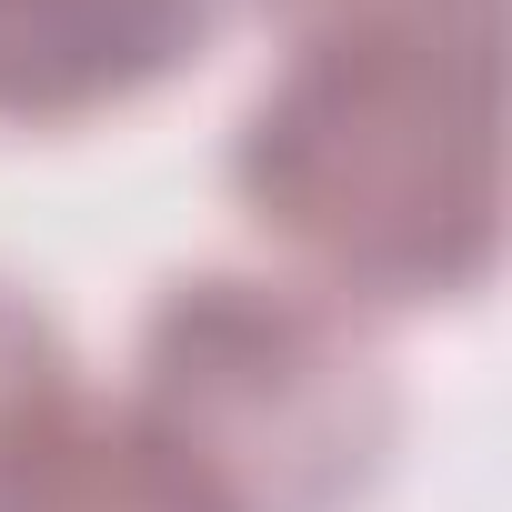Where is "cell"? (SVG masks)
<instances>
[{
    "instance_id": "cell-2",
    "label": "cell",
    "mask_w": 512,
    "mask_h": 512,
    "mask_svg": "<svg viewBox=\"0 0 512 512\" xmlns=\"http://www.w3.org/2000/svg\"><path fill=\"white\" fill-rule=\"evenodd\" d=\"M121 412L221 512H352L402 442L372 322L292 272H171L131 332Z\"/></svg>"
},
{
    "instance_id": "cell-1",
    "label": "cell",
    "mask_w": 512,
    "mask_h": 512,
    "mask_svg": "<svg viewBox=\"0 0 512 512\" xmlns=\"http://www.w3.org/2000/svg\"><path fill=\"white\" fill-rule=\"evenodd\" d=\"M282 61L231 121V201L322 302L452 312L502 262V0H251Z\"/></svg>"
},
{
    "instance_id": "cell-4",
    "label": "cell",
    "mask_w": 512,
    "mask_h": 512,
    "mask_svg": "<svg viewBox=\"0 0 512 512\" xmlns=\"http://www.w3.org/2000/svg\"><path fill=\"white\" fill-rule=\"evenodd\" d=\"M11 512H221L121 402H81V422L51 442V462L21 482Z\"/></svg>"
},
{
    "instance_id": "cell-3",
    "label": "cell",
    "mask_w": 512,
    "mask_h": 512,
    "mask_svg": "<svg viewBox=\"0 0 512 512\" xmlns=\"http://www.w3.org/2000/svg\"><path fill=\"white\" fill-rule=\"evenodd\" d=\"M251 0H0V131H71L201 71Z\"/></svg>"
},
{
    "instance_id": "cell-5",
    "label": "cell",
    "mask_w": 512,
    "mask_h": 512,
    "mask_svg": "<svg viewBox=\"0 0 512 512\" xmlns=\"http://www.w3.org/2000/svg\"><path fill=\"white\" fill-rule=\"evenodd\" d=\"M81 362H71V332L21 292L0 282V512L21 502V482L51 462V442L81 422Z\"/></svg>"
}]
</instances>
